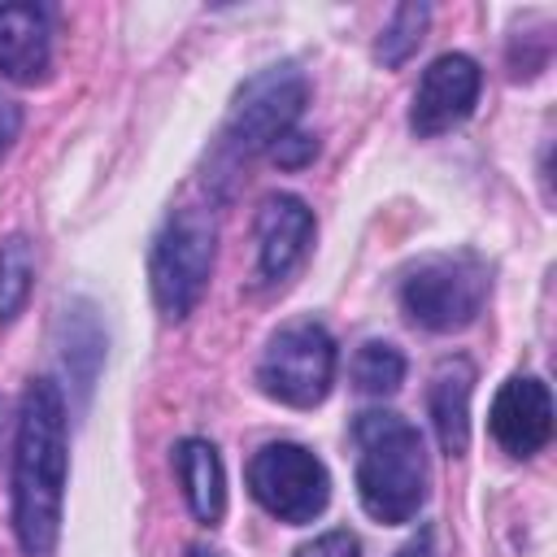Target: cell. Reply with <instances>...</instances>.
<instances>
[{
    "instance_id": "obj_1",
    "label": "cell",
    "mask_w": 557,
    "mask_h": 557,
    "mask_svg": "<svg viewBox=\"0 0 557 557\" xmlns=\"http://www.w3.org/2000/svg\"><path fill=\"white\" fill-rule=\"evenodd\" d=\"M65 400L52 379L22 396L13 444V535L22 557H52L65 500Z\"/></svg>"
},
{
    "instance_id": "obj_2",
    "label": "cell",
    "mask_w": 557,
    "mask_h": 557,
    "mask_svg": "<svg viewBox=\"0 0 557 557\" xmlns=\"http://www.w3.org/2000/svg\"><path fill=\"white\" fill-rule=\"evenodd\" d=\"M357 440V496L374 522H409L426 500V453L418 426L400 413L370 409L352 422Z\"/></svg>"
},
{
    "instance_id": "obj_3",
    "label": "cell",
    "mask_w": 557,
    "mask_h": 557,
    "mask_svg": "<svg viewBox=\"0 0 557 557\" xmlns=\"http://www.w3.org/2000/svg\"><path fill=\"white\" fill-rule=\"evenodd\" d=\"M213 248H218V226L209 209H174L161 226V235L152 239V257H148V283H152V300L161 309V318L178 322L196 309V300L205 296L209 270H213Z\"/></svg>"
},
{
    "instance_id": "obj_4",
    "label": "cell",
    "mask_w": 557,
    "mask_h": 557,
    "mask_svg": "<svg viewBox=\"0 0 557 557\" xmlns=\"http://www.w3.org/2000/svg\"><path fill=\"white\" fill-rule=\"evenodd\" d=\"M487 270L470 252H440L418 261L400 283L405 313L426 331H461L483 313Z\"/></svg>"
},
{
    "instance_id": "obj_5",
    "label": "cell",
    "mask_w": 557,
    "mask_h": 557,
    "mask_svg": "<svg viewBox=\"0 0 557 557\" xmlns=\"http://www.w3.org/2000/svg\"><path fill=\"white\" fill-rule=\"evenodd\" d=\"M257 383L278 405H292V409L322 405L331 383H335V339H331V331L322 322L283 326L257 361Z\"/></svg>"
},
{
    "instance_id": "obj_6",
    "label": "cell",
    "mask_w": 557,
    "mask_h": 557,
    "mask_svg": "<svg viewBox=\"0 0 557 557\" xmlns=\"http://www.w3.org/2000/svg\"><path fill=\"white\" fill-rule=\"evenodd\" d=\"M309 100V83L296 65H270L261 74H252L239 91H235V104H231V117H226V152L231 157H257L265 148H274L300 117Z\"/></svg>"
},
{
    "instance_id": "obj_7",
    "label": "cell",
    "mask_w": 557,
    "mask_h": 557,
    "mask_svg": "<svg viewBox=\"0 0 557 557\" xmlns=\"http://www.w3.org/2000/svg\"><path fill=\"white\" fill-rule=\"evenodd\" d=\"M248 492L270 518L300 527V522H313L326 509L331 474L309 448L278 440V444H265L248 461Z\"/></svg>"
},
{
    "instance_id": "obj_8",
    "label": "cell",
    "mask_w": 557,
    "mask_h": 557,
    "mask_svg": "<svg viewBox=\"0 0 557 557\" xmlns=\"http://www.w3.org/2000/svg\"><path fill=\"white\" fill-rule=\"evenodd\" d=\"M479 87H483V74H479L474 57H466V52L435 57L422 70V83H418L413 104H409L413 135L431 139V135H444V131L461 126L479 104Z\"/></svg>"
},
{
    "instance_id": "obj_9",
    "label": "cell",
    "mask_w": 557,
    "mask_h": 557,
    "mask_svg": "<svg viewBox=\"0 0 557 557\" xmlns=\"http://www.w3.org/2000/svg\"><path fill=\"white\" fill-rule=\"evenodd\" d=\"M492 440L509 457H535L553 435V396L535 374H513L500 383L492 413H487Z\"/></svg>"
},
{
    "instance_id": "obj_10",
    "label": "cell",
    "mask_w": 557,
    "mask_h": 557,
    "mask_svg": "<svg viewBox=\"0 0 557 557\" xmlns=\"http://www.w3.org/2000/svg\"><path fill=\"white\" fill-rule=\"evenodd\" d=\"M309 239H313L309 205L292 191L265 196V205L257 213V274L265 283L287 278L300 265V257L309 252Z\"/></svg>"
},
{
    "instance_id": "obj_11",
    "label": "cell",
    "mask_w": 557,
    "mask_h": 557,
    "mask_svg": "<svg viewBox=\"0 0 557 557\" xmlns=\"http://www.w3.org/2000/svg\"><path fill=\"white\" fill-rule=\"evenodd\" d=\"M52 61V26L39 4H0V74L9 83H39Z\"/></svg>"
},
{
    "instance_id": "obj_12",
    "label": "cell",
    "mask_w": 557,
    "mask_h": 557,
    "mask_svg": "<svg viewBox=\"0 0 557 557\" xmlns=\"http://www.w3.org/2000/svg\"><path fill=\"white\" fill-rule=\"evenodd\" d=\"M470 396H474V366L466 357H444L440 370L431 374L426 409H431L435 440L448 457L466 453L470 444Z\"/></svg>"
},
{
    "instance_id": "obj_13",
    "label": "cell",
    "mask_w": 557,
    "mask_h": 557,
    "mask_svg": "<svg viewBox=\"0 0 557 557\" xmlns=\"http://www.w3.org/2000/svg\"><path fill=\"white\" fill-rule=\"evenodd\" d=\"M174 470L183 483V496L191 505V513L213 527L226 513V474H222V457L209 440H178L174 444Z\"/></svg>"
},
{
    "instance_id": "obj_14",
    "label": "cell",
    "mask_w": 557,
    "mask_h": 557,
    "mask_svg": "<svg viewBox=\"0 0 557 557\" xmlns=\"http://www.w3.org/2000/svg\"><path fill=\"white\" fill-rule=\"evenodd\" d=\"M35 287V248L26 235H9L0 244V322H13Z\"/></svg>"
},
{
    "instance_id": "obj_15",
    "label": "cell",
    "mask_w": 557,
    "mask_h": 557,
    "mask_svg": "<svg viewBox=\"0 0 557 557\" xmlns=\"http://www.w3.org/2000/svg\"><path fill=\"white\" fill-rule=\"evenodd\" d=\"M352 383L366 396H392L405 383V357H400V348L396 344H383V339H366L352 352Z\"/></svg>"
},
{
    "instance_id": "obj_16",
    "label": "cell",
    "mask_w": 557,
    "mask_h": 557,
    "mask_svg": "<svg viewBox=\"0 0 557 557\" xmlns=\"http://www.w3.org/2000/svg\"><path fill=\"white\" fill-rule=\"evenodd\" d=\"M426 22H431V9H426V4H400V9H392V22L383 26V35H379V44H374V57H379L387 70L405 65V61L418 52V44H422Z\"/></svg>"
},
{
    "instance_id": "obj_17",
    "label": "cell",
    "mask_w": 557,
    "mask_h": 557,
    "mask_svg": "<svg viewBox=\"0 0 557 557\" xmlns=\"http://www.w3.org/2000/svg\"><path fill=\"white\" fill-rule=\"evenodd\" d=\"M357 553H361V544L352 531H326L296 548V557H357Z\"/></svg>"
},
{
    "instance_id": "obj_18",
    "label": "cell",
    "mask_w": 557,
    "mask_h": 557,
    "mask_svg": "<svg viewBox=\"0 0 557 557\" xmlns=\"http://www.w3.org/2000/svg\"><path fill=\"white\" fill-rule=\"evenodd\" d=\"M313 148H318L313 135H292V131H287V135L274 144V161L287 165V170H296V165H305V161L313 157Z\"/></svg>"
},
{
    "instance_id": "obj_19",
    "label": "cell",
    "mask_w": 557,
    "mask_h": 557,
    "mask_svg": "<svg viewBox=\"0 0 557 557\" xmlns=\"http://www.w3.org/2000/svg\"><path fill=\"white\" fill-rule=\"evenodd\" d=\"M17 131H22V104L9 100V96H0V157L13 148Z\"/></svg>"
},
{
    "instance_id": "obj_20",
    "label": "cell",
    "mask_w": 557,
    "mask_h": 557,
    "mask_svg": "<svg viewBox=\"0 0 557 557\" xmlns=\"http://www.w3.org/2000/svg\"><path fill=\"white\" fill-rule=\"evenodd\" d=\"M396 557H435V540H431V531H418L405 548H396Z\"/></svg>"
},
{
    "instance_id": "obj_21",
    "label": "cell",
    "mask_w": 557,
    "mask_h": 557,
    "mask_svg": "<svg viewBox=\"0 0 557 557\" xmlns=\"http://www.w3.org/2000/svg\"><path fill=\"white\" fill-rule=\"evenodd\" d=\"M191 557H222V553H213V548H191Z\"/></svg>"
}]
</instances>
